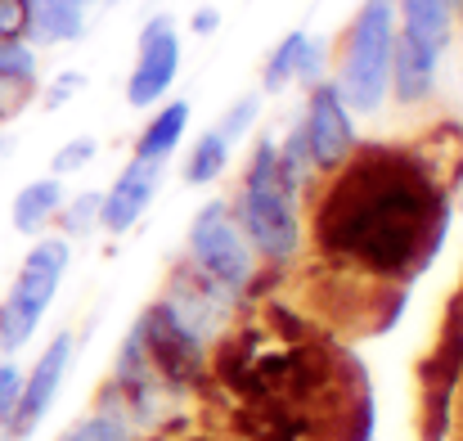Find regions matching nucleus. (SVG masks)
Returning a JSON list of instances; mask_svg holds the SVG:
<instances>
[{"label":"nucleus","instance_id":"nucleus-1","mask_svg":"<svg viewBox=\"0 0 463 441\" xmlns=\"http://www.w3.org/2000/svg\"><path fill=\"white\" fill-rule=\"evenodd\" d=\"M441 198L410 158L369 153L328 194L319 212V235L333 253L360 262L364 271L396 275L423 266L441 235Z\"/></svg>","mask_w":463,"mask_h":441},{"label":"nucleus","instance_id":"nucleus-2","mask_svg":"<svg viewBox=\"0 0 463 441\" xmlns=\"http://www.w3.org/2000/svg\"><path fill=\"white\" fill-rule=\"evenodd\" d=\"M293 198H298V176L288 171L275 140H261L248 162L239 221H243V235L252 239V248L270 262H293L302 248V221H298Z\"/></svg>","mask_w":463,"mask_h":441},{"label":"nucleus","instance_id":"nucleus-3","mask_svg":"<svg viewBox=\"0 0 463 441\" xmlns=\"http://www.w3.org/2000/svg\"><path fill=\"white\" fill-rule=\"evenodd\" d=\"M392 41H396V0H364L351 23L337 77V95L351 113L383 109L392 81Z\"/></svg>","mask_w":463,"mask_h":441},{"label":"nucleus","instance_id":"nucleus-4","mask_svg":"<svg viewBox=\"0 0 463 441\" xmlns=\"http://www.w3.org/2000/svg\"><path fill=\"white\" fill-rule=\"evenodd\" d=\"M68 262H72L68 239H41L23 257L14 289L0 302V351H18L23 342H32L36 324L45 320L50 302H54L63 275H68Z\"/></svg>","mask_w":463,"mask_h":441},{"label":"nucleus","instance_id":"nucleus-5","mask_svg":"<svg viewBox=\"0 0 463 441\" xmlns=\"http://www.w3.org/2000/svg\"><path fill=\"white\" fill-rule=\"evenodd\" d=\"M189 253L203 280H212L221 293H243L252 284V248L230 212L225 198L203 203V212L189 221Z\"/></svg>","mask_w":463,"mask_h":441},{"label":"nucleus","instance_id":"nucleus-6","mask_svg":"<svg viewBox=\"0 0 463 441\" xmlns=\"http://www.w3.org/2000/svg\"><path fill=\"white\" fill-rule=\"evenodd\" d=\"M140 347L149 356V369H154L157 383L166 388H198L203 374H207V351H203V338L184 324V315L171 306V302H154L140 324Z\"/></svg>","mask_w":463,"mask_h":441},{"label":"nucleus","instance_id":"nucleus-7","mask_svg":"<svg viewBox=\"0 0 463 441\" xmlns=\"http://www.w3.org/2000/svg\"><path fill=\"white\" fill-rule=\"evenodd\" d=\"M180 72V32L166 14L149 18L140 27V50H136V68L127 77V104L131 109H154L166 100L171 81Z\"/></svg>","mask_w":463,"mask_h":441},{"label":"nucleus","instance_id":"nucleus-8","mask_svg":"<svg viewBox=\"0 0 463 441\" xmlns=\"http://www.w3.org/2000/svg\"><path fill=\"white\" fill-rule=\"evenodd\" d=\"M68 365H72V333H59V338L36 356V365L27 369V379H23V388H18L14 415L5 419L9 441H27L41 428V419H45L50 406L59 401V388H63V379H68Z\"/></svg>","mask_w":463,"mask_h":441},{"label":"nucleus","instance_id":"nucleus-9","mask_svg":"<svg viewBox=\"0 0 463 441\" xmlns=\"http://www.w3.org/2000/svg\"><path fill=\"white\" fill-rule=\"evenodd\" d=\"M302 140H307V158L324 171H337L351 149H355V127H351V109L342 104L337 86H315L307 104V122H302Z\"/></svg>","mask_w":463,"mask_h":441},{"label":"nucleus","instance_id":"nucleus-10","mask_svg":"<svg viewBox=\"0 0 463 441\" xmlns=\"http://www.w3.org/2000/svg\"><path fill=\"white\" fill-rule=\"evenodd\" d=\"M157 176H162V162H131L127 171H118V180L99 194V225L109 235H127L154 203L157 194Z\"/></svg>","mask_w":463,"mask_h":441},{"label":"nucleus","instance_id":"nucleus-11","mask_svg":"<svg viewBox=\"0 0 463 441\" xmlns=\"http://www.w3.org/2000/svg\"><path fill=\"white\" fill-rule=\"evenodd\" d=\"M437 54H441V50H432L428 41H419V36H410V32H396V41H392V81H387V91H396L401 104L428 100L432 86H437Z\"/></svg>","mask_w":463,"mask_h":441},{"label":"nucleus","instance_id":"nucleus-12","mask_svg":"<svg viewBox=\"0 0 463 441\" xmlns=\"http://www.w3.org/2000/svg\"><path fill=\"white\" fill-rule=\"evenodd\" d=\"M68 203L63 194V180L59 176H45V180H32L14 194V207H9V221L18 235H36L50 216H59V207Z\"/></svg>","mask_w":463,"mask_h":441},{"label":"nucleus","instance_id":"nucleus-13","mask_svg":"<svg viewBox=\"0 0 463 441\" xmlns=\"http://www.w3.org/2000/svg\"><path fill=\"white\" fill-rule=\"evenodd\" d=\"M184 131H189V104L184 100L162 104L154 118H149V127L140 131V140H136V158L140 162H166L180 149Z\"/></svg>","mask_w":463,"mask_h":441},{"label":"nucleus","instance_id":"nucleus-14","mask_svg":"<svg viewBox=\"0 0 463 441\" xmlns=\"http://www.w3.org/2000/svg\"><path fill=\"white\" fill-rule=\"evenodd\" d=\"M86 32V5L81 0H32V41H77Z\"/></svg>","mask_w":463,"mask_h":441},{"label":"nucleus","instance_id":"nucleus-15","mask_svg":"<svg viewBox=\"0 0 463 441\" xmlns=\"http://www.w3.org/2000/svg\"><path fill=\"white\" fill-rule=\"evenodd\" d=\"M401 18H405L401 32L428 41L432 50H446L455 32V0H401Z\"/></svg>","mask_w":463,"mask_h":441},{"label":"nucleus","instance_id":"nucleus-16","mask_svg":"<svg viewBox=\"0 0 463 441\" xmlns=\"http://www.w3.org/2000/svg\"><path fill=\"white\" fill-rule=\"evenodd\" d=\"M225 167H230V140L221 131H203L189 149V158H184V180L189 185H212V180L225 176Z\"/></svg>","mask_w":463,"mask_h":441},{"label":"nucleus","instance_id":"nucleus-17","mask_svg":"<svg viewBox=\"0 0 463 441\" xmlns=\"http://www.w3.org/2000/svg\"><path fill=\"white\" fill-rule=\"evenodd\" d=\"M307 32H288L275 50H270V59H266V68H261V91H284L288 81H298L302 77V59H307Z\"/></svg>","mask_w":463,"mask_h":441},{"label":"nucleus","instance_id":"nucleus-18","mask_svg":"<svg viewBox=\"0 0 463 441\" xmlns=\"http://www.w3.org/2000/svg\"><path fill=\"white\" fill-rule=\"evenodd\" d=\"M59 441H131V419H122L113 410H99V415L72 424Z\"/></svg>","mask_w":463,"mask_h":441},{"label":"nucleus","instance_id":"nucleus-19","mask_svg":"<svg viewBox=\"0 0 463 441\" xmlns=\"http://www.w3.org/2000/svg\"><path fill=\"white\" fill-rule=\"evenodd\" d=\"M32 91H36V77L0 72V122H14V118L32 104Z\"/></svg>","mask_w":463,"mask_h":441},{"label":"nucleus","instance_id":"nucleus-20","mask_svg":"<svg viewBox=\"0 0 463 441\" xmlns=\"http://www.w3.org/2000/svg\"><path fill=\"white\" fill-rule=\"evenodd\" d=\"M95 153H99V140H95V136H77V140H68V145L50 158V167H54V176L63 180V176L81 171L86 162H95Z\"/></svg>","mask_w":463,"mask_h":441},{"label":"nucleus","instance_id":"nucleus-21","mask_svg":"<svg viewBox=\"0 0 463 441\" xmlns=\"http://www.w3.org/2000/svg\"><path fill=\"white\" fill-rule=\"evenodd\" d=\"M257 113H261V95H243L239 104H230V113L216 122V131L234 145L239 136H248L252 131V122H257Z\"/></svg>","mask_w":463,"mask_h":441},{"label":"nucleus","instance_id":"nucleus-22","mask_svg":"<svg viewBox=\"0 0 463 441\" xmlns=\"http://www.w3.org/2000/svg\"><path fill=\"white\" fill-rule=\"evenodd\" d=\"M59 216H63V230H68V235H86V230L99 221V194H81V198L63 203Z\"/></svg>","mask_w":463,"mask_h":441},{"label":"nucleus","instance_id":"nucleus-23","mask_svg":"<svg viewBox=\"0 0 463 441\" xmlns=\"http://www.w3.org/2000/svg\"><path fill=\"white\" fill-rule=\"evenodd\" d=\"M32 23V0H0V41H23Z\"/></svg>","mask_w":463,"mask_h":441},{"label":"nucleus","instance_id":"nucleus-24","mask_svg":"<svg viewBox=\"0 0 463 441\" xmlns=\"http://www.w3.org/2000/svg\"><path fill=\"white\" fill-rule=\"evenodd\" d=\"M0 72L14 77H36V54L23 41H0Z\"/></svg>","mask_w":463,"mask_h":441},{"label":"nucleus","instance_id":"nucleus-25","mask_svg":"<svg viewBox=\"0 0 463 441\" xmlns=\"http://www.w3.org/2000/svg\"><path fill=\"white\" fill-rule=\"evenodd\" d=\"M18 388H23V369L18 365H0V428H5V419L14 415V401H18Z\"/></svg>","mask_w":463,"mask_h":441},{"label":"nucleus","instance_id":"nucleus-26","mask_svg":"<svg viewBox=\"0 0 463 441\" xmlns=\"http://www.w3.org/2000/svg\"><path fill=\"white\" fill-rule=\"evenodd\" d=\"M81 86H86V77H81V72H63V77L50 86V95H45V109H59V104H68V100H72Z\"/></svg>","mask_w":463,"mask_h":441},{"label":"nucleus","instance_id":"nucleus-27","mask_svg":"<svg viewBox=\"0 0 463 441\" xmlns=\"http://www.w3.org/2000/svg\"><path fill=\"white\" fill-rule=\"evenodd\" d=\"M216 27H221V14H216V9H198V14H194V32H198V36H203V32H216Z\"/></svg>","mask_w":463,"mask_h":441}]
</instances>
